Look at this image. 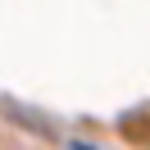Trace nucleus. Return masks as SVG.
I'll return each instance as SVG.
<instances>
[{
    "label": "nucleus",
    "instance_id": "obj_1",
    "mask_svg": "<svg viewBox=\"0 0 150 150\" xmlns=\"http://www.w3.org/2000/svg\"><path fill=\"white\" fill-rule=\"evenodd\" d=\"M77 150H91V146H77Z\"/></svg>",
    "mask_w": 150,
    "mask_h": 150
}]
</instances>
